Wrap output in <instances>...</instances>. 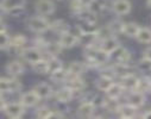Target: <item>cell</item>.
Segmentation results:
<instances>
[{
	"label": "cell",
	"instance_id": "5b68a950",
	"mask_svg": "<svg viewBox=\"0 0 151 119\" xmlns=\"http://www.w3.org/2000/svg\"><path fill=\"white\" fill-rule=\"evenodd\" d=\"M4 112L9 118H20L25 113V106L20 101L19 102H10L6 105Z\"/></svg>",
	"mask_w": 151,
	"mask_h": 119
},
{
	"label": "cell",
	"instance_id": "d6a6232c",
	"mask_svg": "<svg viewBox=\"0 0 151 119\" xmlns=\"http://www.w3.org/2000/svg\"><path fill=\"white\" fill-rule=\"evenodd\" d=\"M11 48V37L7 32H0V50H6Z\"/></svg>",
	"mask_w": 151,
	"mask_h": 119
},
{
	"label": "cell",
	"instance_id": "f1b7e54d",
	"mask_svg": "<svg viewBox=\"0 0 151 119\" xmlns=\"http://www.w3.org/2000/svg\"><path fill=\"white\" fill-rule=\"evenodd\" d=\"M86 9L87 7H86V4L83 0H71L70 1V10L75 14H80Z\"/></svg>",
	"mask_w": 151,
	"mask_h": 119
},
{
	"label": "cell",
	"instance_id": "8992f818",
	"mask_svg": "<svg viewBox=\"0 0 151 119\" xmlns=\"http://www.w3.org/2000/svg\"><path fill=\"white\" fill-rule=\"evenodd\" d=\"M132 5L129 0H114L112 4V10L118 16H125L131 12Z\"/></svg>",
	"mask_w": 151,
	"mask_h": 119
},
{
	"label": "cell",
	"instance_id": "ab89813d",
	"mask_svg": "<svg viewBox=\"0 0 151 119\" xmlns=\"http://www.w3.org/2000/svg\"><path fill=\"white\" fill-rule=\"evenodd\" d=\"M143 117H144V118H151V110H150V111H147L146 113H144V114H143Z\"/></svg>",
	"mask_w": 151,
	"mask_h": 119
},
{
	"label": "cell",
	"instance_id": "5bb4252c",
	"mask_svg": "<svg viewBox=\"0 0 151 119\" xmlns=\"http://www.w3.org/2000/svg\"><path fill=\"white\" fill-rule=\"evenodd\" d=\"M95 112V106L92 101L82 102L78 108V115L81 118H91Z\"/></svg>",
	"mask_w": 151,
	"mask_h": 119
},
{
	"label": "cell",
	"instance_id": "ffe728a7",
	"mask_svg": "<svg viewBox=\"0 0 151 119\" xmlns=\"http://www.w3.org/2000/svg\"><path fill=\"white\" fill-rule=\"evenodd\" d=\"M123 92H124V88H123V86L120 84H114L113 82L111 85V87L106 91V94L111 99H117L118 100L120 98V95L123 94Z\"/></svg>",
	"mask_w": 151,
	"mask_h": 119
},
{
	"label": "cell",
	"instance_id": "d4e9b609",
	"mask_svg": "<svg viewBox=\"0 0 151 119\" xmlns=\"http://www.w3.org/2000/svg\"><path fill=\"white\" fill-rule=\"evenodd\" d=\"M136 38L140 43H151V30L149 27H140Z\"/></svg>",
	"mask_w": 151,
	"mask_h": 119
},
{
	"label": "cell",
	"instance_id": "836d02e7",
	"mask_svg": "<svg viewBox=\"0 0 151 119\" xmlns=\"http://www.w3.org/2000/svg\"><path fill=\"white\" fill-rule=\"evenodd\" d=\"M48 62H49V73H52V71H55V70H58V69L63 68L62 62H61L56 56L50 57V60H48Z\"/></svg>",
	"mask_w": 151,
	"mask_h": 119
},
{
	"label": "cell",
	"instance_id": "f546056e",
	"mask_svg": "<svg viewBox=\"0 0 151 119\" xmlns=\"http://www.w3.org/2000/svg\"><path fill=\"white\" fill-rule=\"evenodd\" d=\"M137 91H140L143 93L151 92V77L150 76H145L143 79H139Z\"/></svg>",
	"mask_w": 151,
	"mask_h": 119
},
{
	"label": "cell",
	"instance_id": "e575fe53",
	"mask_svg": "<svg viewBox=\"0 0 151 119\" xmlns=\"http://www.w3.org/2000/svg\"><path fill=\"white\" fill-rule=\"evenodd\" d=\"M138 68H139V70H142V71H144V73L151 71V58L144 56V57L138 62Z\"/></svg>",
	"mask_w": 151,
	"mask_h": 119
},
{
	"label": "cell",
	"instance_id": "3957f363",
	"mask_svg": "<svg viewBox=\"0 0 151 119\" xmlns=\"http://www.w3.org/2000/svg\"><path fill=\"white\" fill-rule=\"evenodd\" d=\"M111 57H113L117 64H127L131 60V54L126 48L119 45L114 51L109 54V58Z\"/></svg>",
	"mask_w": 151,
	"mask_h": 119
},
{
	"label": "cell",
	"instance_id": "ba28073f",
	"mask_svg": "<svg viewBox=\"0 0 151 119\" xmlns=\"http://www.w3.org/2000/svg\"><path fill=\"white\" fill-rule=\"evenodd\" d=\"M138 81H139V79H138L134 74L127 73V74H125V75L122 76V82H120V85L123 86L124 89H127V91L131 92V91L137 89V87H138Z\"/></svg>",
	"mask_w": 151,
	"mask_h": 119
},
{
	"label": "cell",
	"instance_id": "4dcf8cb0",
	"mask_svg": "<svg viewBox=\"0 0 151 119\" xmlns=\"http://www.w3.org/2000/svg\"><path fill=\"white\" fill-rule=\"evenodd\" d=\"M87 9L96 14L105 9V3H104V0H91Z\"/></svg>",
	"mask_w": 151,
	"mask_h": 119
},
{
	"label": "cell",
	"instance_id": "9a60e30c",
	"mask_svg": "<svg viewBox=\"0 0 151 119\" xmlns=\"http://www.w3.org/2000/svg\"><path fill=\"white\" fill-rule=\"evenodd\" d=\"M33 91L41 99H48L52 95V87L47 82H41L38 85H36Z\"/></svg>",
	"mask_w": 151,
	"mask_h": 119
},
{
	"label": "cell",
	"instance_id": "d6986e66",
	"mask_svg": "<svg viewBox=\"0 0 151 119\" xmlns=\"http://www.w3.org/2000/svg\"><path fill=\"white\" fill-rule=\"evenodd\" d=\"M118 114L122 118H133L137 115V107L127 104V105H122L118 108Z\"/></svg>",
	"mask_w": 151,
	"mask_h": 119
},
{
	"label": "cell",
	"instance_id": "4316f807",
	"mask_svg": "<svg viewBox=\"0 0 151 119\" xmlns=\"http://www.w3.org/2000/svg\"><path fill=\"white\" fill-rule=\"evenodd\" d=\"M69 74H68V70H64L63 68L58 69V70H55L51 73V80L56 84H60V82H64L67 81Z\"/></svg>",
	"mask_w": 151,
	"mask_h": 119
},
{
	"label": "cell",
	"instance_id": "cb8c5ba5",
	"mask_svg": "<svg viewBox=\"0 0 151 119\" xmlns=\"http://www.w3.org/2000/svg\"><path fill=\"white\" fill-rule=\"evenodd\" d=\"M32 69L37 74H47V73H49V62H48V60L41 58L40 61L32 63Z\"/></svg>",
	"mask_w": 151,
	"mask_h": 119
},
{
	"label": "cell",
	"instance_id": "4fadbf2b",
	"mask_svg": "<svg viewBox=\"0 0 151 119\" xmlns=\"http://www.w3.org/2000/svg\"><path fill=\"white\" fill-rule=\"evenodd\" d=\"M67 86L74 92V93H76V92H82V89L85 88V81L81 79V76H71L69 75L68 79H67Z\"/></svg>",
	"mask_w": 151,
	"mask_h": 119
},
{
	"label": "cell",
	"instance_id": "e0dca14e",
	"mask_svg": "<svg viewBox=\"0 0 151 119\" xmlns=\"http://www.w3.org/2000/svg\"><path fill=\"white\" fill-rule=\"evenodd\" d=\"M6 71L9 73V75L16 77V76H19L24 73V66L19 61H11L6 66Z\"/></svg>",
	"mask_w": 151,
	"mask_h": 119
},
{
	"label": "cell",
	"instance_id": "83f0119b",
	"mask_svg": "<svg viewBox=\"0 0 151 119\" xmlns=\"http://www.w3.org/2000/svg\"><path fill=\"white\" fill-rule=\"evenodd\" d=\"M26 37L24 35H16L14 37L11 38V48H14V49H23L26 44Z\"/></svg>",
	"mask_w": 151,
	"mask_h": 119
},
{
	"label": "cell",
	"instance_id": "52a82bcc",
	"mask_svg": "<svg viewBox=\"0 0 151 119\" xmlns=\"http://www.w3.org/2000/svg\"><path fill=\"white\" fill-rule=\"evenodd\" d=\"M22 57L29 62V63H35L37 61H40L41 58H43L42 53L38 48H26L22 50Z\"/></svg>",
	"mask_w": 151,
	"mask_h": 119
},
{
	"label": "cell",
	"instance_id": "7c38bea8",
	"mask_svg": "<svg viewBox=\"0 0 151 119\" xmlns=\"http://www.w3.org/2000/svg\"><path fill=\"white\" fill-rule=\"evenodd\" d=\"M119 45L120 44H119L118 39L114 36H109V37H107V38H105V39H102V41H101L100 48L104 51H106L107 54H111V53L114 51Z\"/></svg>",
	"mask_w": 151,
	"mask_h": 119
},
{
	"label": "cell",
	"instance_id": "ac0fdd59",
	"mask_svg": "<svg viewBox=\"0 0 151 119\" xmlns=\"http://www.w3.org/2000/svg\"><path fill=\"white\" fill-rule=\"evenodd\" d=\"M140 26L137 24V23H133V22H130V23H124L123 26H122V32L127 36V37H134L137 36L138 31H139Z\"/></svg>",
	"mask_w": 151,
	"mask_h": 119
},
{
	"label": "cell",
	"instance_id": "7a4b0ae2",
	"mask_svg": "<svg viewBox=\"0 0 151 119\" xmlns=\"http://www.w3.org/2000/svg\"><path fill=\"white\" fill-rule=\"evenodd\" d=\"M22 88V85L16 79L0 77V93H14Z\"/></svg>",
	"mask_w": 151,
	"mask_h": 119
},
{
	"label": "cell",
	"instance_id": "2e32d148",
	"mask_svg": "<svg viewBox=\"0 0 151 119\" xmlns=\"http://www.w3.org/2000/svg\"><path fill=\"white\" fill-rule=\"evenodd\" d=\"M55 98H56V100H57L58 102L67 104V102L71 101V99L74 98V92H73L68 86H65V87H63V88H61V89H58V91L56 92Z\"/></svg>",
	"mask_w": 151,
	"mask_h": 119
},
{
	"label": "cell",
	"instance_id": "603a6c76",
	"mask_svg": "<svg viewBox=\"0 0 151 119\" xmlns=\"http://www.w3.org/2000/svg\"><path fill=\"white\" fill-rule=\"evenodd\" d=\"M113 84V80H112V77H109V76H106V75H101L98 80H96V88L99 89V91H102V92H106L109 87H111V85Z\"/></svg>",
	"mask_w": 151,
	"mask_h": 119
},
{
	"label": "cell",
	"instance_id": "74e56055",
	"mask_svg": "<svg viewBox=\"0 0 151 119\" xmlns=\"http://www.w3.org/2000/svg\"><path fill=\"white\" fill-rule=\"evenodd\" d=\"M6 105H7V102L5 101V99L3 97H0V111H4Z\"/></svg>",
	"mask_w": 151,
	"mask_h": 119
},
{
	"label": "cell",
	"instance_id": "60d3db41",
	"mask_svg": "<svg viewBox=\"0 0 151 119\" xmlns=\"http://www.w3.org/2000/svg\"><path fill=\"white\" fill-rule=\"evenodd\" d=\"M3 13H6V11L4 10V7H3V5H0V16H1Z\"/></svg>",
	"mask_w": 151,
	"mask_h": 119
},
{
	"label": "cell",
	"instance_id": "8d00e7d4",
	"mask_svg": "<svg viewBox=\"0 0 151 119\" xmlns=\"http://www.w3.org/2000/svg\"><path fill=\"white\" fill-rule=\"evenodd\" d=\"M23 12H24V7H17V9H13V10H11V11H9L7 13L11 14V16H13V17H18V16H20Z\"/></svg>",
	"mask_w": 151,
	"mask_h": 119
},
{
	"label": "cell",
	"instance_id": "30bf717a",
	"mask_svg": "<svg viewBox=\"0 0 151 119\" xmlns=\"http://www.w3.org/2000/svg\"><path fill=\"white\" fill-rule=\"evenodd\" d=\"M127 101H129L130 105H132V106H134V107L138 108V107L143 106L145 104V101H146L145 93H143L140 91H137V89L131 91V93L127 97Z\"/></svg>",
	"mask_w": 151,
	"mask_h": 119
},
{
	"label": "cell",
	"instance_id": "f35d334b",
	"mask_svg": "<svg viewBox=\"0 0 151 119\" xmlns=\"http://www.w3.org/2000/svg\"><path fill=\"white\" fill-rule=\"evenodd\" d=\"M5 31H6V25H5V23L0 20V32H5Z\"/></svg>",
	"mask_w": 151,
	"mask_h": 119
},
{
	"label": "cell",
	"instance_id": "9c48e42d",
	"mask_svg": "<svg viewBox=\"0 0 151 119\" xmlns=\"http://www.w3.org/2000/svg\"><path fill=\"white\" fill-rule=\"evenodd\" d=\"M36 11L41 16H49L55 12V4L51 0H41L36 5Z\"/></svg>",
	"mask_w": 151,
	"mask_h": 119
},
{
	"label": "cell",
	"instance_id": "6da1fadb",
	"mask_svg": "<svg viewBox=\"0 0 151 119\" xmlns=\"http://www.w3.org/2000/svg\"><path fill=\"white\" fill-rule=\"evenodd\" d=\"M27 25H29V29L36 33H43L50 29V23L44 18V16H41V14L31 17L27 22Z\"/></svg>",
	"mask_w": 151,
	"mask_h": 119
},
{
	"label": "cell",
	"instance_id": "d590c367",
	"mask_svg": "<svg viewBox=\"0 0 151 119\" xmlns=\"http://www.w3.org/2000/svg\"><path fill=\"white\" fill-rule=\"evenodd\" d=\"M50 114H51V110L48 108L47 106H43V107L37 110L36 117L37 118H50Z\"/></svg>",
	"mask_w": 151,
	"mask_h": 119
},
{
	"label": "cell",
	"instance_id": "277c9868",
	"mask_svg": "<svg viewBox=\"0 0 151 119\" xmlns=\"http://www.w3.org/2000/svg\"><path fill=\"white\" fill-rule=\"evenodd\" d=\"M58 43L61 44L62 48H65V49H70V48H74L75 45H78L80 43V38L79 36L74 35L69 31L60 35V41Z\"/></svg>",
	"mask_w": 151,
	"mask_h": 119
},
{
	"label": "cell",
	"instance_id": "8fae6325",
	"mask_svg": "<svg viewBox=\"0 0 151 119\" xmlns=\"http://www.w3.org/2000/svg\"><path fill=\"white\" fill-rule=\"evenodd\" d=\"M40 100H41V98L37 95V93H36L33 89L30 91V92L24 93V94L20 97V102H22L25 107H33V106H36L37 104L40 102Z\"/></svg>",
	"mask_w": 151,
	"mask_h": 119
},
{
	"label": "cell",
	"instance_id": "7402d4cb",
	"mask_svg": "<svg viewBox=\"0 0 151 119\" xmlns=\"http://www.w3.org/2000/svg\"><path fill=\"white\" fill-rule=\"evenodd\" d=\"M83 71H85V64L78 61L71 62L68 68V74L71 76H81Z\"/></svg>",
	"mask_w": 151,
	"mask_h": 119
},
{
	"label": "cell",
	"instance_id": "484cf974",
	"mask_svg": "<svg viewBox=\"0 0 151 119\" xmlns=\"http://www.w3.org/2000/svg\"><path fill=\"white\" fill-rule=\"evenodd\" d=\"M3 7L4 10L6 11V13L13 9H17V7H24L25 5V0H4L3 1Z\"/></svg>",
	"mask_w": 151,
	"mask_h": 119
},
{
	"label": "cell",
	"instance_id": "44dd1931",
	"mask_svg": "<svg viewBox=\"0 0 151 119\" xmlns=\"http://www.w3.org/2000/svg\"><path fill=\"white\" fill-rule=\"evenodd\" d=\"M50 29H51L54 32H56V33H58V35H62V33L69 31V25H68L67 22H64L63 19H57V20L50 23Z\"/></svg>",
	"mask_w": 151,
	"mask_h": 119
},
{
	"label": "cell",
	"instance_id": "1f68e13d",
	"mask_svg": "<svg viewBox=\"0 0 151 119\" xmlns=\"http://www.w3.org/2000/svg\"><path fill=\"white\" fill-rule=\"evenodd\" d=\"M62 50V47L60 43H47L45 45V51L50 55V57L52 56H57Z\"/></svg>",
	"mask_w": 151,
	"mask_h": 119
},
{
	"label": "cell",
	"instance_id": "b9f144b4",
	"mask_svg": "<svg viewBox=\"0 0 151 119\" xmlns=\"http://www.w3.org/2000/svg\"><path fill=\"white\" fill-rule=\"evenodd\" d=\"M146 4H147V6L151 9V0H146Z\"/></svg>",
	"mask_w": 151,
	"mask_h": 119
}]
</instances>
